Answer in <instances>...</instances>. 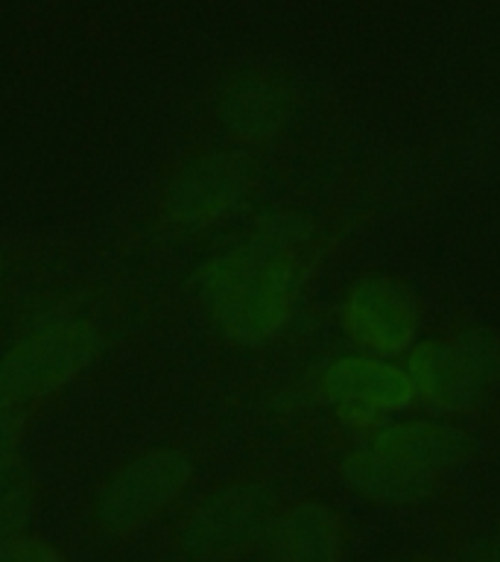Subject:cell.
I'll use <instances>...</instances> for the list:
<instances>
[{"label":"cell","mask_w":500,"mask_h":562,"mask_svg":"<svg viewBox=\"0 0 500 562\" xmlns=\"http://www.w3.org/2000/svg\"><path fill=\"white\" fill-rule=\"evenodd\" d=\"M109 349L103 307L79 290H50L0 340V402L33 416L94 375Z\"/></svg>","instance_id":"7a4b0ae2"},{"label":"cell","mask_w":500,"mask_h":562,"mask_svg":"<svg viewBox=\"0 0 500 562\" xmlns=\"http://www.w3.org/2000/svg\"><path fill=\"white\" fill-rule=\"evenodd\" d=\"M340 477L357 498L377 507H416L436 495L442 477L421 472L395 457L377 451L372 442L345 451L340 460Z\"/></svg>","instance_id":"7c38bea8"},{"label":"cell","mask_w":500,"mask_h":562,"mask_svg":"<svg viewBox=\"0 0 500 562\" xmlns=\"http://www.w3.org/2000/svg\"><path fill=\"white\" fill-rule=\"evenodd\" d=\"M9 296H12V255L0 240V314L7 311Z\"/></svg>","instance_id":"ac0fdd59"},{"label":"cell","mask_w":500,"mask_h":562,"mask_svg":"<svg viewBox=\"0 0 500 562\" xmlns=\"http://www.w3.org/2000/svg\"><path fill=\"white\" fill-rule=\"evenodd\" d=\"M471 562H500V518L486 530L480 542H477V551H474Z\"/></svg>","instance_id":"e0dca14e"},{"label":"cell","mask_w":500,"mask_h":562,"mask_svg":"<svg viewBox=\"0 0 500 562\" xmlns=\"http://www.w3.org/2000/svg\"><path fill=\"white\" fill-rule=\"evenodd\" d=\"M322 258V228L296 205H266L205 246L191 299L211 337L235 351L279 346L305 307Z\"/></svg>","instance_id":"6da1fadb"},{"label":"cell","mask_w":500,"mask_h":562,"mask_svg":"<svg viewBox=\"0 0 500 562\" xmlns=\"http://www.w3.org/2000/svg\"><path fill=\"white\" fill-rule=\"evenodd\" d=\"M340 328L357 351L395 360L421 340L424 307L412 284L398 276L368 272L342 293Z\"/></svg>","instance_id":"ba28073f"},{"label":"cell","mask_w":500,"mask_h":562,"mask_svg":"<svg viewBox=\"0 0 500 562\" xmlns=\"http://www.w3.org/2000/svg\"><path fill=\"white\" fill-rule=\"evenodd\" d=\"M258 196V156L219 138L193 140L161 167L149 196V223L167 244L208 246L235 232Z\"/></svg>","instance_id":"3957f363"},{"label":"cell","mask_w":500,"mask_h":562,"mask_svg":"<svg viewBox=\"0 0 500 562\" xmlns=\"http://www.w3.org/2000/svg\"><path fill=\"white\" fill-rule=\"evenodd\" d=\"M30 419L33 416L0 402V477H7V474L15 472L18 465H24L21 460H24Z\"/></svg>","instance_id":"9a60e30c"},{"label":"cell","mask_w":500,"mask_h":562,"mask_svg":"<svg viewBox=\"0 0 500 562\" xmlns=\"http://www.w3.org/2000/svg\"><path fill=\"white\" fill-rule=\"evenodd\" d=\"M270 562H342L349 530L340 509L322 498L281 504L263 542Z\"/></svg>","instance_id":"30bf717a"},{"label":"cell","mask_w":500,"mask_h":562,"mask_svg":"<svg viewBox=\"0 0 500 562\" xmlns=\"http://www.w3.org/2000/svg\"><path fill=\"white\" fill-rule=\"evenodd\" d=\"M0 562H73V557L65 544L33 527L0 551Z\"/></svg>","instance_id":"2e32d148"},{"label":"cell","mask_w":500,"mask_h":562,"mask_svg":"<svg viewBox=\"0 0 500 562\" xmlns=\"http://www.w3.org/2000/svg\"><path fill=\"white\" fill-rule=\"evenodd\" d=\"M316 390L342 428L357 434H375L386 422H393L395 413L416 404L407 369L366 351L328 360L319 369Z\"/></svg>","instance_id":"52a82bcc"},{"label":"cell","mask_w":500,"mask_h":562,"mask_svg":"<svg viewBox=\"0 0 500 562\" xmlns=\"http://www.w3.org/2000/svg\"><path fill=\"white\" fill-rule=\"evenodd\" d=\"M454 342L465 351V358L471 360V367L480 372V378L500 393V337L491 328L480 323H465L451 331Z\"/></svg>","instance_id":"5bb4252c"},{"label":"cell","mask_w":500,"mask_h":562,"mask_svg":"<svg viewBox=\"0 0 500 562\" xmlns=\"http://www.w3.org/2000/svg\"><path fill=\"white\" fill-rule=\"evenodd\" d=\"M412 398L433 416H465L495 398L491 386L471 367L454 337H428L407 351Z\"/></svg>","instance_id":"9c48e42d"},{"label":"cell","mask_w":500,"mask_h":562,"mask_svg":"<svg viewBox=\"0 0 500 562\" xmlns=\"http://www.w3.org/2000/svg\"><path fill=\"white\" fill-rule=\"evenodd\" d=\"M298 112V82L266 61H246L226 70L211 94V123L217 138L252 156L279 147L296 126Z\"/></svg>","instance_id":"8992f818"},{"label":"cell","mask_w":500,"mask_h":562,"mask_svg":"<svg viewBox=\"0 0 500 562\" xmlns=\"http://www.w3.org/2000/svg\"><path fill=\"white\" fill-rule=\"evenodd\" d=\"M404 562H454V560L436 557V553H416V557H410V560H404Z\"/></svg>","instance_id":"d6986e66"},{"label":"cell","mask_w":500,"mask_h":562,"mask_svg":"<svg viewBox=\"0 0 500 562\" xmlns=\"http://www.w3.org/2000/svg\"><path fill=\"white\" fill-rule=\"evenodd\" d=\"M377 451L401 460V463L421 469V472L445 474L471 463L477 451V439L463 425L445 419H398L386 422L368 439Z\"/></svg>","instance_id":"8fae6325"},{"label":"cell","mask_w":500,"mask_h":562,"mask_svg":"<svg viewBox=\"0 0 500 562\" xmlns=\"http://www.w3.org/2000/svg\"><path fill=\"white\" fill-rule=\"evenodd\" d=\"M200 457L179 439H158L123 454L88 492V530L105 542H129L175 516L193 495Z\"/></svg>","instance_id":"277c9868"},{"label":"cell","mask_w":500,"mask_h":562,"mask_svg":"<svg viewBox=\"0 0 500 562\" xmlns=\"http://www.w3.org/2000/svg\"><path fill=\"white\" fill-rule=\"evenodd\" d=\"M42 504V490L30 469L18 465L15 472L0 477V551L18 536L33 530Z\"/></svg>","instance_id":"4fadbf2b"},{"label":"cell","mask_w":500,"mask_h":562,"mask_svg":"<svg viewBox=\"0 0 500 562\" xmlns=\"http://www.w3.org/2000/svg\"><path fill=\"white\" fill-rule=\"evenodd\" d=\"M281 507L275 483L237 474L196 492L173 516L170 544L182 562H243L263 551Z\"/></svg>","instance_id":"5b68a950"}]
</instances>
